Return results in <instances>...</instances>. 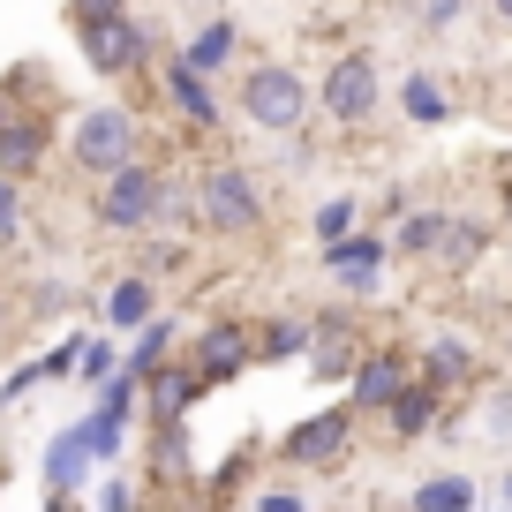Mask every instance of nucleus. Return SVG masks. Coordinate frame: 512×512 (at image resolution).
Wrapping results in <instances>:
<instances>
[{"label": "nucleus", "instance_id": "obj_1", "mask_svg": "<svg viewBox=\"0 0 512 512\" xmlns=\"http://www.w3.org/2000/svg\"><path fill=\"white\" fill-rule=\"evenodd\" d=\"M166 219V181L151 174V166H113L106 174V196H98V226H113V234H144V226Z\"/></svg>", "mask_w": 512, "mask_h": 512}, {"label": "nucleus", "instance_id": "obj_2", "mask_svg": "<svg viewBox=\"0 0 512 512\" xmlns=\"http://www.w3.org/2000/svg\"><path fill=\"white\" fill-rule=\"evenodd\" d=\"M241 113H249L256 128H302L309 83L294 76V68H249V83H241Z\"/></svg>", "mask_w": 512, "mask_h": 512}, {"label": "nucleus", "instance_id": "obj_3", "mask_svg": "<svg viewBox=\"0 0 512 512\" xmlns=\"http://www.w3.org/2000/svg\"><path fill=\"white\" fill-rule=\"evenodd\" d=\"M196 219H204L211 234H249V226L264 219V204H256V189H249L241 166H211L204 189H196Z\"/></svg>", "mask_w": 512, "mask_h": 512}, {"label": "nucleus", "instance_id": "obj_4", "mask_svg": "<svg viewBox=\"0 0 512 512\" xmlns=\"http://www.w3.org/2000/svg\"><path fill=\"white\" fill-rule=\"evenodd\" d=\"M136 159V121H128L121 106H98L76 121V166L83 174H113V166Z\"/></svg>", "mask_w": 512, "mask_h": 512}, {"label": "nucleus", "instance_id": "obj_5", "mask_svg": "<svg viewBox=\"0 0 512 512\" xmlns=\"http://www.w3.org/2000/svg\"><path fill=\"white\" fill-rule=\"evenodd\" d=\"M83 53H91L98 76H128V68L144 61V31L128 16H106V23H83Z\"/></svg>", "mask_w": 512, "mask_h": 512}, {"label": "nucleus", "instance_id": "obj_6", "mask_svg": "<svg viewBox=\"0 0 512 512\" xmlns=\"http://www.w3.org/2000/svg\"><path fill=\"white\" fill-rule=\"evenodd\" d=\"M369 106H377V68L354 53V61H339L332 76H324V113L354 128V121H369Z\"/></svg>", "mask_w": 512, "mask_h": 512}, {"label": "nucleus", "instance_id": "obj_7", "mask_svg": "<svg viewBox=\"0 0 512 512\" xmlns=\"http://www.w3.org/2000/svg\"><path fill=\"white\" fill-rule=\"evenodd\" d=\"M347 430H354V407H332V415H317V422H302V430L287 437V452L302 467H317V460H332L339 445H347Z\"/></svg>", "mask_w": 512, "mask_h": 512}, {"label": "nucleus", "instance_id": "obj_8", "mask_svg": "<svg viewBox=\"0 0 512 512\" xmlns=\"http://www.w3.org/2000/svg\"><path fill=\"white\" fill-rule=\"evenodd\" d=\"M38 151H46V121H16L8 113V128H0V174H31Z\"/></svg>", "mask_w": 512, "mask_h": 512}, {"label": "nucleus", "instance_id": "obj_9", "mask_svg": "<svg viewBox=\"0 0 512 512\" xmlns=\"http://www.w3.org/2000/svg\"><path fill=\"white\" fill-rule=\"evenodd\" d=\"M166 91H174V106L189 113V121H219V106H211L204 68H196V61H174V68H166Z\"/></svg>", "mask_w": 512, "mask_h": 512}, {"label": "nucleus", "instance_id": "obj_10", "mask_svg": "<svg viewBox=\"0 0 512 512\" xmlns=\"http://www.w3.org/2000/svg\"><path fill=\"white\" fill-rule=\"evenodd\" d=\"M332 272L347 287H369L377 279V241H332Z\"/></svg>", "mask_w": 512, "mask_h": 512}, {"label": "nucleus", "instance_id": "obj_11", "mask_svg": "<svg viewBox=\"0 0 512 512\" xmlns=\"http://www.w3.org/2000/svg\"><path fill=\"white\" fill-rule=\"evenodd\" d=\"M181 61H196V68H226V61H234V23H204V31H196V46L181 53Z\"/></svg>", "mask_w": 512, "mask_h": 512}, {"label": "nucleus", "instance_id": "obj_12", "mask_svg": "<svg viewBox=\"0 0 512 512\" xmlns=\"http://www.w3.org/2000/svg\"><path fill=\"white\" fill-rule=\"evenodd\" d=\"M400 106H407V121H445V113H452L445 91H437L430 76H407V83H400Z\"/></svg>", "mask_w": 512, "mask_h": 512}, {"label": "nucleus", "instance_id": "obj_13", "mask_svg": "<svg viewBox=\"0 0 512 512\" xmlns=\"http://www.w3.org/2000/svg\"><path fill=\"white\" fill-rule=\"evenodd\" d=\"M445 234H452V219L422 211V219H407V226H400V249H407V256H437V249H445Z\"/></svg>", "mask_w": 512, "mask_h": 512}, {"label": "nucleus", "instance_id": "obj_14", "mask_svg": "<svg viewBox=\"0 0 512 512\" xmlns=\"http://www.w3.org/2000/svg\"><path fill=\"white\" fill-rule=\"evenodd\" d=\"M106 317H113V324H144V317H151V279H121V287H113V302H106Z\"/></svg>", "mask_w": 512, "mask_h": 512}, {"label": "nucleus", "instance_id": "obj_15", "mask_svg": "<svg viewBox=\"0 0 512 512\" xmlns=\"http://www.w3.org/2000/svg\"><path fill=\"white\" fill-rule=\"evenodd\" d=\"M234 362H241V332H211V339H204V354H196V377L211 384V377H226Z\"/></svg>", "mask_w": 512, "mask_h": 512}, {"label": "nucleus", "instance_id": "obj_16", "mask_svg": "<svg viewBox=\"0 0 512 512\" xmlns=\"http://www.w3.org/2000/svg\"><path fill=\"white\" fill-rule=\"evenodd\" d=\"M400 392V369L392 362H369L362 377H354V407H377V400H392Z\"/></svg>", "mask_w": 512, "mask_h": 512}, {"label": "nucleus", "instance_id": "obj_17", "mask_svg": "<svg viewBox=\"0 0 512 512\" xmlns=\"http://www.w3.org/2000/svg\"><path fill=\"white\" fill-rule=\"evenodd\" d=\"M392 422H400L407 437L430 430V422H437V400H430V392H392Z\"/></svg>", "mask_w": 512, "mask_h": 512}, {"label": "nucleus", "instance_id": "obj_18", "mask_svg": "<svg viewBox=\"0 0 512 512\" xmlns=\"http://www.w3.org/2000/svg\"><path fill=\"white\" fill-rule=\"evenodd\" d=\"M415 505L422 512H460V505H475V482H422Z\"/></svg>", "mask_w": 512, "mask_h": 512}, {"label": "nucleus", "instance_id": "obj_19", "mask_svg": "<svg viewBox=\"0 0 512 512\" xmlns=\"http://www.w3.org/2000/svg\"><path fill=\"white\" fill-rule=\"evenodd\" d=\"M317 234H324V241H347V234H354V204H347V196L317 211Z\"/></svg>", "mask_w": 512, "mask_h": 512}, {"label": "nucleus", "instance_id": "obj_20", "mask_svg": "<svg viewBox=\"0 0 512 512\" xmlns=\"http://www.w3.org/2000/svg\"><path fill=\"white\" fill-rule=\"evenodd\" d=\"M475 249H482V226H460V219H452V234H445V256H452V264H467Z\"/></svg>", "mask_w": 512, "mask_h": 512}, {"label": "nucleus", "instance_id": "obj_21", "mask_svg": "<svg viewBox=\"0 0 512 512\" xmlns=\"http://www.w3.org/2000/svg\"><path fill=\"white\" fill-rule=\"evenodd\" d=\"M106 16H128V0H76V31L83 23H106Z\"/></svg>", "mask_w": 512, "mask_h": 512}, {"label": "nucleus", "instance_id": "obj_22", "mask_svg": "<svg viewBox=\"0 0 512 512\" xmlns=\"http://www.w3.org/2000/svg\"><path fill=\"white\" fill-rule=\"evenodd\" d=\"M430 369H437V377H467V354H460V347H452V339H437V354H430Z\"/></svg>", "mask_w": 512, "mask_h": 512}, {"label": "nucleus", "instance_id": "obj_23", "mask_svg": "<svg viewBox=\"0 0 512 512\" xmlns=\"http://www.w3.org/2000/svg\"><path fill=\"white\" fill-rule=\"evenodd\" d=\"M0 234H16V174H0Z\"/></svg>", "mask_w": 512, "mask_h": 512}, {"label": "nucleus", "instance_id": "obj_24", "mask_svg": "<svg viewBox=\"0 0 512 512\" xmlns=\"http://www.w3.org/2000/svg\"><path fill=\"white\" fill-rule=\"evenodd\" d=\"M0 128H8V106H0Z\"/></svg>", "mask_w": 512, "mask_h": 512}, {"label": "nucleus", "instance_id": "obj_25", "mask_svg": "<svg viewBox=\"0 0 512 512\" xmlns=\"http://www.w3.org/2000/svg\"><path fill=\"white\" fill-rule=\"evenodd\" d=\"M497 8H505V16H512V0H497Z\"/></svg>", "mask_w": 512, "mask_h": 512}, {"label": "nucleus", "instance_id": "obj_26", "mask_svg": "<svg viewBox=\"0 0 512 512\" xmlns=\"http://www.w3.org/2000/svg\"><path fill=\"white\" fill-rule=\"evenodd\" d=\"M0 324H8V309H0Z\"/></svg>", "mask_w": 512, "mask_h": 512}]
</instances>
